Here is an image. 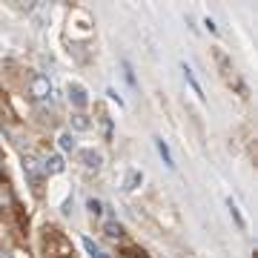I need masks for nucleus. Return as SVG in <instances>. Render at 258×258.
<instances>
[{
  "mask_svg": "<svg viewBox=\"0 0 258 258\" xmlns=\"http://www.w3.org/2000/svg\"><path fill=\"white\" fill-rule=\"evenodd\" d=\"M78 161H81L89 172H101V166H103V155L98 152L95 147H89V149H81L78 152Z\"/></svg>",
  "mask_w": 258,
  "mask_h": 258,
  "instance_id": "obj_6",
  "label": "nucleus"
},
{
  "mask_svg": "<svg viewBox=\"0 0 258 258\" xmlns=\"http://www.w3.org/2000/svg\"><path fill=\"white\" fill-rule=\"evenodd\" d=\"M120 69H123V78H126L129 86H132V89H138V78H135V69H132V63H129L126 57L120 60Z\"/></svg>",
  "mask_w": 258,
  "mask_h": 258,
  "instance_id": "obj_16",
  "label": "nucleus"
},
{
  "mask_svg": "<svg viewBox=\"0 0 258 258\" xmlns=\"http://www.w3.org/2000/svg\"><path fill=\"white\" fill-rule=\"evenodd\" d=\"M29 95H32L35 101H46L49 95H52V81H49L43 72L29 75Z\"/></svg>",
  "mask_w": 258,
  "mask_h": 258,
  "instance_id": "obj_4",
  "label": "nucleus"
},
{
  "mask_svg": "<svg viewBox=\"0 0 258 258\" xmlns=\"http://www.w3.org/2000/svg\"><path fill=\"white\" fill-rule=\"evenodd\" d=\"M40 249H43V255L46 258H72L75 255L72 241L66 238V232L55 230V227H46V230H43Z\"/></svg>",
  "mask_w": 258,
  "mask_h": 258,
  "instance_id": "obj_1",
  "label": "nucleus"
},
{
  "mask_svg": "<svg viewBox=\"0 0 258 258\" xmlns=\"http://www.w3.org/2000/svg\"><path fill=\"white\" fill-rule=\"evenodd\" d=\"M155 149H158V155H161V161H164L169 169H175V158H172V149H169V144H166L161 135H155Z\"/></svg>",
  "mask_w": 258,
  "mask_h": 258,
  "instance_id": "obj_12",
  "label": "nucleus"
},
{
  "mask_svg": "<svg viewBox=\"0 0 258 258\" xmlns=\"http://www.w3.org/2000/svg\"><path fill=\"white\" fill-rule=\"evenodd\" d=\"M66 95H69V103H72L78 112H83L89 106V92H86V86L81 81H69L66 83Z\"/></svg>",
  "mask_w": 258,
  "mask_h": 258,
  "instance_id": "obj_5",
  "label": "nucleus"
},
{
  "mask_svg": "<svg viewBox=\"0 0 258 258\" xmlns=\"http://www.w3.org/2000/svg\"><path fill=\"white\" fill-rule=\"evenodd\" d=\"M212 57H215V63H218V69H221V78L230 86H235L241 95H247V86H244V81L238 78V72L232 69V60H230V55L224 52V49H212Z\"/></svg>",
  "mask_w": 258,
  "mask_h": 258,
  "instance_id": "obj_2",
  "label": "nucleus"
},
{
  "mask_svg": "<svg viewBox=\"0 0 258 258\" xmlns=\"http://www.w3.org/2000/svg\"><path fill=\"white\" fill-rule=\"evenodd\" d=\"M98 115H101V123H103V138L112 141V118L103 112V106H98Z\"/></svg>",
  "mask_w": 258,
  "mask_h": 258,
  "instance_id": "obj_18",
  "label": "nucleus"
},
{
  "mask_svg": "<svg viewBox=\"0 0 258 258\" xmlns=\"http://www.w3.org/2000/svg\"><path fill=\"white\" fill-rule=\"evenodd\" d=\"M23 172H26V178H29V184H32V189L40 195V184H43V169H40V161H37L32 152H26V155H23Z\"/></svg>",
  "mask_w": 258,
  "mask_h": 258,
  "instance_id": "obj_3",
  "label": "nucleus"
},
{
  "mask_svg": "<svg viewBox=\"0 0 258 258\" xmlns=\"http://www.w3.org/2000/svg\"><path fill=\"white\" fill-rule=\"evenodd\" d=\"M57 147L63 149V152H75V149H78V138H75L72 132L66 129V132H60V135H57Z\"/></svg>",
  "mask_w": 258,
  "mask_h": 258,
  "instance_id": "obj_14",
  "label": "nucleus"
},
{
  "mask_svg": "<svg viewBox=\"0 0 258 258\" xmlns=\"http://www.w3.org/2000/svg\"><path fill=\"white\" fill-rule=\"evenodd\" d=\"M15 207H18L15 189H12L6 181H0V212H15Z\"/></svg>",
  "mask_w": 258,
  "mask_h": 258,
  "instance_id": "obj_9",
  "label": "nucleus"
},
{
  "mask_svg": "<svg viewBox=\"0 0 258 258\" xmlns=\"http://www.w3.org/2000/svg\"><path fill=\"white\" fill-rule=\"evenodd\" d=\"M83 249L89 252V258H95V255H98V252H101V247H98V244H95L92 238H83Z\"/></svg>",
  "mask_w": 258,
  "mask_h": 258,
  "instance_id": "obj_19",
  "label": "nucleus"
},
{
  "mask_svg": "<svg viewBox=\"0 0 258 258\" xmlns=\"http://www.w3.org/2000/svg\"><path fill=\"white\" fill-rule=\"evenodd\" d=\"M3 166H6V164H3V155H0V175H3Z\"/></svg>",
  "mask_w": 258,
  "mask_h": 258,
  "instance_id": "obj_23",
  "label": "nucleus"
},
{
  "mask_svg": "<svg viewBox=\"0 0 258 258\" xmlns=\"http://www.w3.org/2000/svg\"><path fill=\"white\" fill-rule=\"evenodd\" d=\"M86 129H92V120L86 112H72V118H69V132H86Z\"/></svg>",
  "mask_w": 258,
  "mask_h": 258,
  "instance_id": "obj_10",
  "label": "nucleus"
},
{
  "mask_svg": "<svg viewBox=\"0 0 258 258\" xmlns=\"http://www.w3.org/2000/svg\"><path fill=\"white\" fill-rule=\"evenodd\" d=\"M141 184H144V172L141 169H129L123 175V192H135V189H141Z\"/></svg>",
  "mask_w": 258,
  "mask_h": 258,
  "instance_id": "obj_11",
  "label": "nucleus"
},
{
  "mask_svg": "<svg viewBox=\"0 0 258 258\" xmlns=\"http://www.w3.org/2000/svg\"><path fill=\"white\" fill-rule=\"evenodd\" d=\"M95 258H109V255H106V252H98V255H95Z\"/></svg>",
  "mask_w": 258,
  "mask_h": 258,
  "instance_id": "obj_24",
  "label": "nucleus"
},
{
  "mask_svg": "<svg viewBox=\"0 0 258 258\" xmlns=\"http://www.w3.org/2000/svg\"><path fill=\"white\" fill-rule=\"evenodd\" d=\"M106 95H109V101H115V103H118V106H123V98H120V95L115 92V89H112V86H109V89H106Z\"/></svg>",
  "mask_w": 258,
  "mask_h": 258,
  "instance_id": "obj_21",
  "label": "nucleus"
},
{
  "mask_svg": "<svg viewBox=\"0 0 258 258\" xmlns=\"http://www.w3.org/2000/svg\"><path fill=\"white\" fill-rule=\"evenodd\" d=\"M181 72H184V81H186V86L192 89V95L198 98L201 103H207V95H204V86L198 83V78H195V72H192V66L189 63H181Z\"/></svg>",
  "mask_w": 258,
  "mask_h": 258,
  "instance_id": "obj_8",
  "label": "nucleus"
},
{
  "mask_svg": "<svg viewBox=\"0 0 258 258\" xmlns=\"http://www.w3.org/2000/svg\"><path fill=\"white\" fill-rule=\"evenodd\" d=\"M12 258H32V255H29V249H23V247H15V249H12Z\"/></svg>",
  "mask_w": 258,
  "mask_h": 258,
  "instance_id": "obj_22",
  "label": "nucleus"
},
{
  "mask_svg": "<svg viewBox=\"0 0 258 258\" xmlns=\"http://www.w3.org/2000/svg\"><path fill=\"white\" fill-rule=\"evenodd\" d=\"M86 210H89V215L101 218V215H103V201H101V198H86Z\"/></svg>",
  "mask_w": 258,
  "mask_h": 258,
  "instance_id": "obj_17",
  "label": "nucleus"
},
{
  "mask_svg": "<svg viewBox=\"0 0 258 258\" xmlns=\"http://www.w3.org/2000/svg\"><path fill=\"white\" fill-rule=\"evenodd\" d=\"M103 232H106L109 238H123V227H120V221H115V218H109V221L103 224Z\"/></svg>",
  "mask_w": 258,
  "mask_h": 258,
  "instance_id": "obj_15",
  "label": "nucleus"
},
{
  "mask_svg": "<svg viewBox=\"0 0 258 258\" xmlns=\"http://www.w3.org/2000/svg\"><path fill=\"white\" fill-rule=\"evenodd\" d=\"M204 26H207V32H212V35H218V26H215V20H212L210 15L204 18Z\"/></svg>",
  "mask_w": 258,
  "mask_h": 258,
  "instance_id": "obj_20",
  "label": "nucleus"
},
{
  "mask_svg": "<svg viewBox=\"0 0 258 258\" xmlns=\"http://www.w3.org/2000/svg\"><path fill=\"white\" fill-rule=\"evenodd\" d=\"M40 169H43V175H60L66 169V161L63 155H57V152H52V155H46L43 161H40Z\"/></svg>",
  "mask_w": 258,
  "mask_h": 258,
  "instance_id": "obj_7",
  "label": "nucleus"
},
{
  "mask_svg": "<svg viewBox=\"0 0 258 258\" xmlns=\"http://www.w3.org/2000/svg\"><path fill=\"white\" fill-rule=\"evenodd\" d=\"M227 210H230V218L235 221V227H238V230H247V218L241 215V207L232 201V198H227Z\"/></svg>",
  "mask_w": 258,
  "mask_h": 258,
  "instance_id": "obj_13",
  "label": "nucleus"
}]
</instances>
